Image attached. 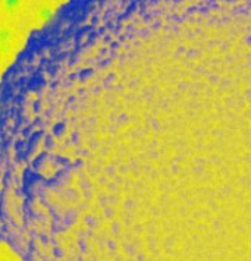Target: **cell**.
Returning a JSON list of instances; mask_svg holds the SVG:
<instances>
[]
</instances>
